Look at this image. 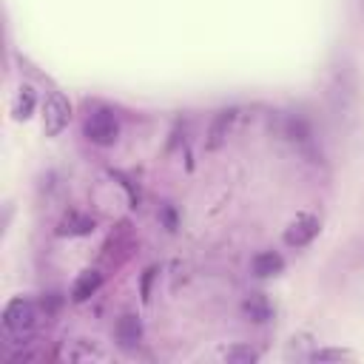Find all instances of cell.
<instances>
[{"mask_svg": "<svg viewBox=\"0 0 364 364\" xmlns=\"http://www.w3.org/2000/svg\"><path fill=\"white\" fill-rule=\"evenodd\" d=\"M37 327V307L28 299H11L3 310V330L11 338H26Z\"/></svg>", "mask_w": 364, "mask_h": 364, "instance_id": "6da1fadb", "label": "cell"}, {"mask_svg": "<svg viewBox=\"0 0 364 364\" xmlns=\"http://www.w3.org/2000/svg\"><path fill=\"white\" fill-rule=\"evenodd\" d=\"M68 119H71V105H68V100L63 97V94H48V100H46V105H43V128H46V134L48 136H57L65 125H68Z\"/></svg>", "mask_w": 364, "mask_h": 364, "instance_id": "7a4b0ae2", "label": "cell"}, {"mask_svg": "<svg viewBox=\"0 0 364 364\" xmlns=\"http://www.w3.org/2000/svg\"><path fill=\"white\" fill-rule=\"evenodd\" d=\"M119 134V125H117V117L111 111H94L88 119H85V136L94 142V145H111Z\"/></svg>", "mask_w": 364, "mask_h": 364, "instance_id": "3957f363", "label": "cell"}, {"mask_svg": "<svg viewBox=\"0 0 364 364\" xmlns=\"http://www.w3.org/2000/svg\"><path fill=\"white\" fill-rule=\"evenodd\" d=\"M318 233V219L316 216H299L287 230H284V245L290 247H304L316 239Z\"/></svg>", "mask_w": 364, "mask_h": 364, "instance_id": "277c9868", "label": "cell"}, {"mask_svg": "<svg viewBox=\"0 0 364 364\" xmlns=\"http://www.w3.org/2000/svg\"><path fill=\"white\" fill-rule=\"evenodd\" d=\"M114 336H117V344H119L122 350H134V347L139 344V338H142V321L128 313V316H122V318L117 321Z\"/></svg>", "mask_w": 364, "mask_h": 364, "instance_id": "5b68a950", "label": "cell"}, {"mask_svg": "<svg viewBox=\"0 0 364 364\" xmlns=\"http://www.w3.org/2000/svg\"><path fill=\"white\" fill-rule=\"evenodd\" d=\"M282 267H284V259L276 250H264V253H256L253 256V273L262 276V279L282 273Z\"/></svg>", "mask_w": 364, "mask_h": 364, "instance_id": "8992f818", "label": "cell"}, {"mask_svg": "<svg viewBox=\"0 0 364 364\" xmlns=\"http://www.w3.org/2000/svg\"><path fill=\"white\" fill-rule=\"evenodd\" d=\"M100 273L97 270H88V273H82L77 282H74V287H71V299L74 301H85L88 296H94L97 293V287H100Z\"/></svg>", "mask_w": 364, "mask_h": 364, "instance_id": "52a82bcc", "label": "cell"}, {"mask_svg": "<svg viewBox=\"0 0 364 364\" xmlns=\"http://www.w3.org/2000/svg\"><path fill=\"white\" fill-rule=\"evenodd\" d=\"M233 117H236V111H219L216 114V119H213V125H210V139H208V148H219L222 145V139L228 136V128H230V122H233Z\"/></svg>", "mask_w": 364, "mask_h": 364, "instance_id": "ba28073f", "label": "cell"}, {"mask_svg": "<svg viewBox=\"0 0 364 364\" xmlns=\"http://www.w3.org/2000/svg\"><path fill=\"white\" fill-rule=\"evenodd\" d=\"M91 230H94V219L82 216V213H68L60 225V233H68V236H82V233H91Z\"/></svg>", "mask_w": 364, "mask_h": 364, "instance_id": "9c48e42d", "label": "cell"}, {"mask_svg": "<svg viewBox=\"0 0 364 364\" xmlns=\"http://www.w3.org/2000/svg\"><path fill=\"white\" fill-rule=\"evenodd\" d=\"M245 313H247V318L250 321H267L270 318V304H267V299L264 296H259V293H253L247 301H245Z\"/></svg>", "mask_w": 364, "mask_h": 364, "instance_id": "30bf717a", "label": "cell"}, {"mask_svg": "<svg viewBox=\"0 0 364 364\" xmlns=\"http://www.w3.org/2000/svg\"><path fill=\"white\" fill-rule=\"evenodd\" d=\"M31 108H34V91H31L28 85H23L20 94H17V100H14V114H17L20 119H26V117L31 114Z\"/></svg>", "mask_w": 364, "mask_h": 364, "instance_id": "8fae6325", "label": "cell"}, {"mask_svg": "<svg viewBox=\"0 0 364 364\" xmlns=\"http://www.w3.org/2000/svg\"><path fill=\"white\" fill-rule=\"evenodd\" d=\"M225 358H228V361H236V364H250V361L259 358V353H256L253 347H242V344H236V347H230V350L225 353Z\"/></svg>", "mask_w": 364, "mask_h": 364, "instance_id": "7c38bea8", "label": "cell"}, {"mask_svg": "<svg viewBox=\"0 0 364 364\" xmlns=\"http://www.w3.org/2000/svg\"><path fill=\"white\" fill-rule=\"evenodd\" d=\"M310 358L313 361H341V358H347V353H341V350H316Z\"/></svg>", "mask_w": 364, "mask_h": 364, "instance_id": "4fadbf2b", "label": "cell"}]
</instances>
